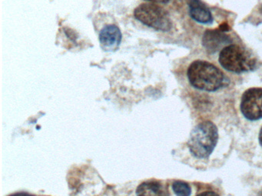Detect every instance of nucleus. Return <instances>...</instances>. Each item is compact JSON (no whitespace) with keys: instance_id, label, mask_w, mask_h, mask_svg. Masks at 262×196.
<instances>
[{"instance_id":"9","label":"nucleus","mask_w":262,"mask_h":196,"mask_svg":"<svg viewBox=\"0 0 262 196\" xmlns=\"http://www.w3.org/2000/svg\"><path fill=\"white\" fill-rule=\"evenodd\" d=\"M137 196H169L166 188L157 182H143L136 189Z\"/></svg>"},{"instance_id":"4","label":"nucleus","mask_w":262,"mask_h":196,"mask_svg":"<svg viewBox=\"0 0 262 196\" xmlns=\"http://www.w3.org/2000/svg\"><path fill=\"white\" fill-rule=\"evenodd\" d=\"M134 16L142 24L162 32L171 29V19L165 9L155 3H142L134 11Z\"/></svg>"},{"instance_id":"5","label":"nucleus","mask_w":262,"mask_h":196,"mask_svg":"<svg viewBox=\"0 0 262 196\" xmlns=\"http://www.w3.org/2000/svg\"><path fill=\"white\" fill-rule=\"evenodd\" d=\"M241 110L244 116L249 120L262 118V88L248 89L242 95Z\"/></svg>"},{"instance_id":"8","label":"nucleus","mask_w":262,"mask_h":196,"mask_svg":"<svg viewBox=\"0 0 262 196\" xmlns=\"http://www.w3.org/2000/svg\"><path fill=\"white\" fill-rule=\"evenodd\" d=\"M189 14L193 19L202 24H211L213 17L208 8L201 0H188Z\"/></svg>"},{"instance_id":"14","label":"nucleus","mask_w":262,"mask_h":196,"mask_svg":"<svg viewBox=\"0 0 262 196\" xmlns=\"http://www.w3.org/2000/svg\"><path fill=\"white\" fill-rule=\"evenodd\" d=\"M259 142H260V145L262 146V127L260 130V133H259Z\"/></svg>"},{"instance_id":"2","label":"nucleus","mask_w":262,"mask_h":196,"mask_svg":"<svg viewBox=\"0 0 262 196\" xmlns=\"http://www.w3.org/2000/svg\"><path fill=\"white\" fill-rule=\"evenodd\" d=\"M219 139L217 127L210 121L201 122L191 131L188 147L193 156L208 158L212 153Z\"/></svg>"},{"instance_id":"3","label":"nucleus","mask_w":262,"mask_h":196,"mask_svg":"<svg viewBox=\"0 0 262 196\" xmlns=\"http://www.w3.org/2000/svg\"><path fill=\"white\" fill-rule=\"evenodd\" d=\"M219 62L224 68L234 73L254 70L256 64L252 55L236 44H231L222 49L219 55Z\"/></svg>"},{"instance_id":"12","label":"nucleus","mask_w":262,"mask_h":196,"mask_svg":"<svg viewBox=\"0 0 262 196\" xmlns=\"http://www.w3.org/2000/svg\"><path fill=\"white\" fill-rule=\"evenodd\" d=\"M145 1L150 2L153 3H161V4H165V3H168L169 0H145Z\"/></svg>"},{"instance_id":"6","label":"nucleus","mask_w":262,"mask_h":196,"mask_svg":"<svg viewBox=\"0 0 262 196\" xmlns=\"http://www.w3.org/2000/svg\"><path fill=\"white\" fill-rule=\"evenodd\" d=\"M122 38V32L116 24H107L99 32V42L105 52L116 51L120 45Z\"/></svg>"},{"instance_id":"7","label":"nucleus","mask_w":262,"mask_h":196,"mask_svg":"<svg viewBox=\"0 0 262 196\" xmlns=\"http://www.w3.org/2000/svg\"><path fill=\"white\" fill-rule=\"evenodd\" d=\"M231 41V39L229 36L225 35L222 29H219V30L206 31L204 34L202 42L208 52L214 53L225 44H229Z\"/></svg>"},{"instance_id":"15","label":"nucleus","mask_w":262,"mask_h":196,"mask_svg":"<svg viewBox=\"0 0 262 196\" xmlns=\"http://www.w3.org/2000/svg\"><path fill=\"white\" fill-rule=\"evenodd\" d=\"M260 196H262V192L260 193Z\"/></svg>"},{"instance_id":"10","label":"nucleus","mask_w":262,"mask_h":196,"mask_svg":"<svg viewBox=\"0 0 262 196\" xmlns=\"http://www.w3.org/2000/svg\"><path fill=\"white\" fill-rule=\"evenodd\" d=\"M172 189L177 196H190L191 194V187L188 183L182 181H176L173 183Z\"/></svg>"},{"instance_id":"11","label":"nucleus","mask_w":262,"mask_h":196,"mask_svg":"<svg viewBox=\"0 0 262 196\" xmlns=\"http://www.w3.org/2000/svg\"><path fill=\"white\" fill-rule=\"evenodd\" d=\"M197 196H219V194H216L215 192L213 191H205V192L201 193L200 194Z\"/></svg>"},{"instance_id":"1","label":"nucleus","mask_w":262,"mask_h":196,"mask_svg":"<svg viewBox=\"0 0 262 196\" xmlns=\"http://www.w3.org/2000/svg\"><path fill=\"white\" fill-rule=\"evenodd\" d=\"M188 80L193 87L205 91H215L225 84L223 72L205 61H195L188 69Z\"/></svg>"},{"instance_id":"13","label":"nucleus","mask_w":262,"mask_h":196,"mask_svg":"<svg viewBox=\"0 0 262 196\" xmlns=\"http://www.w3.org/2000/svg\"><path fill=\"white\" fill-rule=\"evenodd\" d=\"M10 196H33L31 195V194H27V193H16V194H12V195Z\"/></svg>"}]
</instances>
